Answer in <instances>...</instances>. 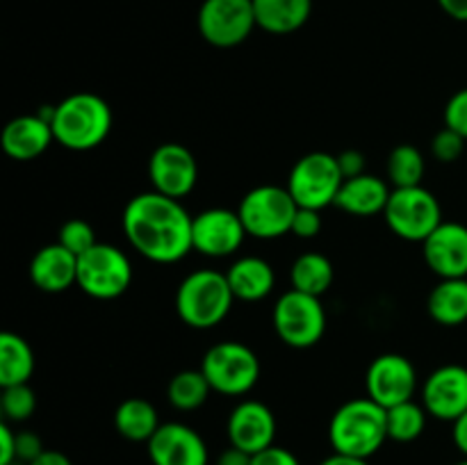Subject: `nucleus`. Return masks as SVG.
Returning <instances> with one entry per match:
<instances>
[{
  "instance_id": "1",
  "label": "nucleus",
  "mask_w": 467,
  "mask_h": 465,
  "mask_svg": "<svg viewBox=\"0 0 467 465\" xmlns=\"http://www.w3.org/2000/svg\"><path fill=\"white\" fill-rule=\"evenodd\" d=\"M192 219L181 201L153 190L128 201L121 223L137 253L150 263L173 264L194 249Z\"/></svg>"
},
{
  "instance_id": "2",
  "label": "nucleus",
  "mask_w": 467,
  "mask_h": 465,
  "mask_svg": "<svg viewBox=\"0 0 467 465\" xmlns=\"http://www.w3.org/2000/svg\"><path fill=\"white\" fill-rule=\"evenodd\" d=\"M388 440L386 408L369 397L349 399L328 422V442L337 454L369 459Z\"/></svg>"
},
{
  "instance_id": "3",
  "label": "nucleus",
  "mask_w": 467,
  "mask_h": 465,
  "mask_svg": "<svg viewBox=\"0 0 467 465\" xmlns=\"http://www.w3.org/2000/svg\"><path fill=\"white\" fill-rule=\"evenodd\" d=\"M55 141L68 150H91L108 140L112 130V109L100 96L80 91L55 105Z\"/></svg>"
},
{
  "instance_id": "4",
  "label": "nucleus",
  "mask_w": 467,
  "mask_h": 465,
  "mask_svg": "<svg viewBox=\"0 0 467 465\" xmlns=\"http://www.w3.org/2000/svg\"><path fill=\"white\" fill-rule=\"evenodd\" d=\"M235 301L226 274L199 269L187 274L176 290V313L190 328H214L226 319Z\"/></svg>"
},
{
  "instance_id": "5",
  "label": "nucleus",
  "mask_w": 467,
  "mask_h": 465,
  "mask_svg": "<svg viewBox=\"0 0 467 465\" xmlns=\"http://www.w3.org/2000/svg\"><path fill=\"white\" fill-rule=\"evenodd\" d=\"M299 210L287 187L258 185L242 196L237 205L246 235L255 240H276L292 232V222Z\"/></svg>"
},
{
  "instance_id": "6",
  "label": "nucleus",
  "mask_w": 467,
  "mask_h": 465,
  "mask_svg": "<svg viewBox=\"0 0 467 465\" xmlns=\"http://www.w3.org/2000/svg\"><path fill=\"white\" fill-rule=\"evenodd\" d=\"M201 372L219 395L242 397L254 390L260 378V360L244 342L226 340L210 346L201 360Z\"/></svg>"
},
{
  "instance_id": "7",
  "label": "nucleus",
  "mask_w": 467,
  "mask_h": 465,
  "mask_svg": "<svg viewBox=\"0 0 467 465\" xmlns=\"http://www.w3.org/2000/svg\"><path fill=\"white\" fill-rule=\"evenodd\" d=\"M345 176L337 164V155L313 150L295 162L287 176V190L299 208L324 210L336 205Z\"/></svg>"
},
{
  "instance_id": "8",
  "label": "nucleus",
  "mask_w": 467,
  "mask_h": 465,
  "mask_svg": "<svg viewBox=\"0 0 467 465\" xmlns=\"http://www.w3.org/2000/svg\"><path fill=\"white\" fill-rule=\"evenodd\" d=\"M383 217L397 237L424 242L442 223V208L427 187H392Z\"/></svg>"
},
{
  "instance_id": "9",
  "label": "nucleus",
  "mask_w": 467,
  "mask_h": 465,
  "mask_svg": "<svg viewBox=\"0 0 467 465\" xmlns=\"http://www.w3.org/2000/svg\"><path fill=\"white\" fill-rule=\"evenodd\" d=\"M276 336L292 349H310L327 331V310L322 299L299 290H287L274 304Z\"/></svg>"
},
{
  "instance_id": "10",
  "label": "nucleus",
  "mask_w": 467,
  "mask_h": 465,
  "mask_svg": "<svg viewBox=\"0 0 467 465\" xmlns=\"http://www.w3.org/2000/svg\"><path fill=\"white\" fill-rule=\"evenodd\" d=\"M132 283V264L119 246L99 244L78 258L76 285L91 299L109 301L126 294Z\"/></svg>"
},
{
  "instance_id": "11",
  "label": "nucleus",
  "mask_w": 467,
  "mask_h": 465,
  "mask_svg": "<svg viewBox=\"0 0 467 465\" xmlns=\"http://www.w3.org/2000/svg\"><path fill=\"white\" fill-rule=\"evenodd\" d=\"M196 26L214 48H235L258 27L254 0H203Z\"/></svg>"
},
{
  "instance_id": "12",
  "label": "nucleus",
  "mask_w": 467,
  "mask_h": 465,
  "mask_svg": "<svg viewBox=\"0 0 467 465\" xmlns=\"http://www.w3.org/2000/svg\"><path fill=\"white\" fill-rule=\"evenodd\" d=\"M365 388H368L369 399H374L383 408H392V406L413 399L418 390V372L406 356L381 354L369 363Z\"/></svg>"
},
{
  "instance_id": "13",
  "label": "nucleus",
  "mask_w": 467,
  "mask_h": 465,
  "mask_svg": "<svg viewBox=\"0 0 467 465\" xmlns=\"http://www.w3.org/2000/svg\"><path fill=\"white\" fill-rule=\"evenodd\" d=\"M149 178L155 191L182 201L199 181V164L190 149L176 141H164L150 153Z\"/></svg>"
},
{
  "instance_id": "14",
  "label": "nucleus",
  "mask_w": 467,
  "mask_h": 465,
  "mask_svg": "<svg viewBox=\"0 0 467 465\" xmlns=\"http://www.w3.org/2000/svg\"><path fill=\"white\" fill-rule=\"evenodd\" d=\"M246 228L237 210L210 208L192 219V246L208 258H226L242 246Z\"/></svg>"
},
{
  "instance_id": "15",
  "label": "nucleus",
  "mask_w": 467,
  "mask_h": 465,
  "mask_svg": "<svg viewBox=\"0 0 467 465\" xmlns=\"http://www.w3.org/2000/svg\"><path fill=\"white\" fill-rule=\"evenodd\" d=\"M422 406L431 418L454 422L467 410V367L442 365L422 386Z\"/></svg>"
},
{
  "instance_id": "16",
  "label": "nucleus",
  "mask_w": 467,
  "mask_h": 465,
  "mask_svg": "<svg viewBox=\"0 0 467 465\" xmlns=\"http://www.w3.org/2000/svg\"><path fill=\"white\" fill-rule=\"evenodd\" d=\"M153 465H208V445L194 429L182 422L160 424L155 436L146 442Z\"/></svg>"
},
{
  "instance_id": "17",
  "label": "nucleus",
  "mask_w": 467,
  "mask_h": 465,
  "mask_svg": "<svg viewBox=\"0 0 467 465\" xmlns=\"http://www.w3.org/2000/svg\"><path fill=\"white\" fill-rule=\"evenodd\" d=\"M226 433L233 447L249 451V454H258V451L274 445L276 418H274L272 408L263 401H240L228 415Z\"/></svg>"
},
{
  "instance_id": "18",
  "label": "nucleus",
  "mask_w": 467,
  "mask_h": 465,
  "mask_svg": "<svg viewBox=\"0 0 467 465\" xmlns=\"http://www.w3.org/2000/svg\"><path fill=\"white\" fill-rule=\"evenodd\" d=\"M424 263L441 278H467V226L442 222L422 242Z\"/></svg>"
},
{
  "instance_id": "19",
  "label": "nucleus",
  "mask_w": 467,
  "mask_h": 465,
  "mask_svg": "<svg viewBox=\"0 0 467 465\" xmlns=\"http://www.w3.org/2000/svg\"><path fill=\"white\" fill-rule=\"evenodd\" d=\"M55 141L50 121H46L39 114H23L12 119L0 132V146L5 155L18 162L35 160Z\"/></svg>"
},
{
  "instance_id": "20",
  "label": "nucleus",
  "mask_w": 467,
  "mask_h": 465,
  "mask_svg": "<svg viewBox=\"0 0 467 465\" xmlns=\"http://www.w3.org/2000/svg\"><path fill=\"white\" fill-rule=\"evenodd\" d=\"M30 281L48 294L67 292L78 283V255L64 249L59 242L44 246L30 260Z\"/></svg>"
},
{
  "instance_id": "21",
  "label": "nucleus",
  "mask_w": 467,
  "mask_h": 465,
  "mask_svg": "<svg viewBox=\"0 0 467 465\" xmlns=\"http://www.w3.org/2000/svg\"><path fill=\"white\" fill-rule=\"evenodd\" d=\"M390 194L392 190L383 178L374 176V173H363V176L347 178L342 182L336 205L354 217H374L386 210Z\"/></svg>"
},
{
  "instance_id": "22",
  "label": "nucleus",
  "mask_w": 467,
  "mask_h": 465,
  "mask_svg": "<svg viewBox=\"0 0 467 465\" xmlns=\"http://www.w3.org/2000/svg\"><path fill=\"white\" fill-rule=\"evenodd\" d=\"M226 278L233 294L240 301H263L265 296L272 294L276 283L272 264L258 255H244L235 260L226 272Z\"/></svg>"
},
{
  "instance_id": "23",
  "label": "nucleus",
  "mask_w": 467,
  "mask_h": 465,
  "mask_svg": "<svg viewBox=\"0 0 467 465\" xmlns=\"http://www.w3.org/2000/svg\"><path fill=\"white\" fill-rule=\"evenodd\" d=\"M255 23L269 35H292L308 23L313 0H254Z\"/></svg>"
},
{
  "instance_id": "24",
  "label": "nucleus",
  "mask_w": 467,
  "mask_h": 465,
  "mask_svg": "<svg viewBox=\"0 0 467 465\" xmlns=\"http://www.w3.org/2000/svg\"><path fill=\"white\" fill-rule=\"evenodd\" d=\"M427 310L441 326H461L467 322V278H441L429 292Z\"/></svg>"
},
{
  "instance_id": "25",
  "label": "nucleus",
  "mask_w": 467,
  "mask_h": 465,
  "mask_svg": "<svg viewBox=\"0 0 467 465\" xmlns=\"http://www.w3.org/2000/svg\"><path fill=\"white\" fill-rule=\"evenodd\" d=\"M114 427H117L119 436L126 440L149 442L160 429L158 410L150 401L130 397L119 404L117 413H114Z\"/></svg>"
},
{
  "instance_id": "26",
  "label": "nucleus",
  "mask_w": 467,
  "mask_h": 465,
  "mask_svg": "<svg viewBox=\"0 0 467 465\" xmlns=\"http://www.w3.org/2000/svg\"><path fill=\"white\" fill-rule=\"evenodd\" d=\"M35 372V354L21 336L0 333V386H21Z\"/></svg>"
},
{
  "instance_id": "27",
  "label": "nucleus",
  "mask_w": 467,
  "mask_h": 465,
  "mask_svg": "<svg viewBox=\"0 0 467 465\" xmlns=\"http://www.w3.org/2000/svg\"><path fill=\"white\" fill-rule=\"evenodd\" d=\"M333 263L324 253H308L299 255L290 269L292 290L306 292V294L322 296L333 285Z\"/></svg>"
},
{
  "instance_id": "28",
  "label": "nucleus",
  "mask_w": 467,
  "mask_h": 465,
  "mask_svg": "<svg viewBox=\"0 0 467 465\" xmlns=\"http://www.w3.org/2000/svg\"><path fill=\"white\" fill-rule=\"evenodd\" d=\"M210 388L208 378L201 369H182L169 381L167 395L176 410H196L208 401Z\"/></svg>"
},
{
  "instance_id": "29",
  "label": "nucleus",
  "mask_w": 467,
  "mask_h": 465,
  "mask_svg": "<svg viewBox=\"0 0 467 465\" xmlns=\"http://www.w3.org/2000/svg\"><path fill=\"white\" fill-rule=\"evenodd\" d=\"M427 410L418 401L410 399L404 404H397L386 408L388 419V440L395 442H413L427 429Z\"/></svg>"
},
{
  "instance_id": "30",
  "label": "nucleus",
  "mask_w": 467,
  "mask_h": 465,
  "mask_svg": "<svg viewBox=\"0 0 467 465\" xmlns=\"http://www.w3.org/2000/svg\"><path fill=\"white\" fill-rule=\"evenodd\" d=\"M388 178L392 187L422 185L424 155L413 144H400L388 158Z\"/></svg>"
},
{
  "instance_id": "31",
  "label": "nucleus",
  "mask_w": 467,
  "mask_h": 465,
  "mask_svg": "<svg viewBox=\"0 0 467 465\" xmlns=\"http://www.w3.org/2000/svg\"><path fill=\"white\" fill-rule=\"evenodd\" d=\"M0 408H3L5 422H26L32 418L36 410V395L30 388V383H21V386H7L3 388V397H0Z\"/></svg>"
},
{
  "instance_id": "32",
  "label": "nucleus",
  "mask_w": 467,
  "mask_h": 465,
  "mask_svg": "<svg viewBox=\"0 0 467 465\" xmlns=\"http://www.w3.org/2000/svg\"><path fill=\"white\" fill-rule=\"evenodd\" d=\"M57 242L64 249L71 251L73 255H78V258H80L82 253H87L94 244H99L94 226H91L89 222H85V219H71V222L64 223L62 231H59Z\"/></svg>"
},
{
  "instance_id": "33",
  "label": "nucleus",
  "mask_w": 467,
  "mask_h": 465,
  "mask_svg": "<svg viewBox=\"0 0 467 465\" xmlns=\"http://www.w3.org/2000/svg\"><path fill=\"white\" fill-rule=\"evenodd\" d=\"M465 141L467 140H463L459 132H454L451 128L445 126L441 132H436V135H433L431 155L436 160H441V162H445V164L456 162V160L463 155Z\"/></svg>"
},
{
  "instance_id": "34",
  "label": "nucleus",
  "mask_w": 467,
  "mask_h": 465,
  "mask_svg": "<svg viewBox=\"0 0 467 465\" xmlns=\"http://www.w3.org/2000/svg\"><path fill=\"white\" fill-rule=\"evenodd\" d=\"M445 126L467 140V87L459 89L445 105Z\"/></svg>"
},
{
  "instance_id": "35",
  "label": "nucleus",
  "mask_w": 467,
  "mask_h": 465,
  "mask_svg": "<svg viewBox=\"0 0 467 465\" xmlns=\"http://www.w3.org/2000/svg\"><path fill=\"white\" fill-rule=\"evenodd\" d=\"M322 210L313 208H299L292 222V235L301 237V240H313L322 232Z\"/></svg>"
},
{
  "instance_id": "36",
  "label": "nucleus",
  "mask_w": 467,
  "mask_h": 465,
  "mask_svg": "<svg viewBox=\"0 0 467 465\" xmlns=\"http://www.w3.org/2000/svg\"><path fill=\"white\" fill-rule=\"evenodd\" d=\"M44 442L36 436L35 431H18L16 433V460L23 463H32L35 459H39L44 454Z\"/></svg>"
},
{
  "instance_id": "37",
  "label": "nucleus",
  "mask_w": 467,
  "mask_h": 465,
  "mask_svg": "<svg viewBox=\"0 0 467 465\" xmlns=\"http://www.w3.org/2000/svg\"><path fill=\"white\" fill-rule=\"evenodd\" d=\"M251 465H301V463L290 450H285V447L272 445V447H267V450L254 454V459H251Z\"/></svg>"
},
{
  "instance_id": "38",
  "label": "nucleus",
  "mask_w": 467,
  "mask_h": 465,
  "mask_svg": "<svg viewBox=\"0 0 467 465\" xmlns=\"http://www.w3.org/2000/svg\"><path fill=\"white\" fill-rule=\"evenodd\" d=\"M337 164H340L342 176L347 178H356L363 176L365 173V155L356 149H347L337 155Z\"/></svg>"
},
{
  "instance_id": "39",
  "label": "nucleus",
  "mask_w": 467,
  "mask_h": 465,
  "mask_svg": "<svg viewBox=\"0 0 467 465\" xmlns=\"http://www.w3.org/2000/svg\"><path fill=\"white\" fill-rule=\"evenodd\" d=\"M16 463V431L9 422L0 424V465Z\"/></svg>"
},
{
  "instance_id": "40",
  "label": "nucleus",
  "mask_w": 467,
  "mask_h": 465,
  "mask_svg": "<svg viewBox=\"0 0 467 465\" xmlns=\"http://www.w3.org/2000/svg\"><path fill=\"white\" fill-rule=\"evenodd\" d=\"M251 459H254V454H249V451L244 450H237V447L231 445L228 450L222 451L217 465H251Z\"/></svg>"
},
{
  "instance_id": "41",
  "label": "nucleus",
  "mask_w": 467,
  "mask_h": 465,
  "mask_svg": "<svg viewBox=\"0 0 467 465\" xmlns=\"http://www.w3.org/2000/svg\"><path fill=\"white\" fill-rule=\"evenodd\" d=\"M451 438H454L456 450L467 459V410L459 419L451 422Z\"/></svg>"
},
{
  "instance_id": "42",
  "label": "nucleus",
  "mask_w": 467,
  "mask_h": 465,
  "mask_svg": "<svg viewBox=\"0 0 467 465\" xmlns=\"http://www.w3.org/2000/svg\"><path fill=\"white\" fill-rule=\"evenodd\" d=\"M438 5L450 18L467 23V0H438Z\"/></svg>"
},
{
  "instance_id": "43",
  "label": "nucleus",
  "mask_w": 467,
  "mask_h": 465,
  "mask_svg": "<svg viewBox=\"0 0 467 465\" xmlns=\"http://www.w3.org/2000/svg\"><path fill=\"white\" fill-rule=\"evenodd\" d=\"M27 465H73V463L67 454H62V451L46 450L39 459H35L32 463H27Z\"/></svg>"
},
{
  "instance_id": "44",
  "label": "nucleus",
  "mask_w": 467,
  "mask_h": 465,
  "mask_svg": "<svg viewBox=\"0 0 467 465\" xmlns=\"http://www.w3.org/2000/svg\"><path fill=\"white\" fill-rule=\"evenodd\" d=\"M319 465H369V463L368 459H358V456L337 454V451H333V454L327 456Z\"/></svg>"
},
{
  "instance_id": "45",
  "label": "nucleus",
  "mask_w": 467,
  "mask_h": 465,
  "mask_svg": "<svg viewBox=\"0 0 467 465\" xmlns=\"http://www.w3.org/2000/svg\"><path fill=\"white\" fill-rule=\"evenodd\" d=\"M454 465H467V459H463V460H459V463H454Z\"/></svg>"
}]
</instances>
